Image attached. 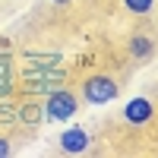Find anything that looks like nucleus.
Returning a JSON list of instances; mask_svg holds the SVG:
<instances>
[{
    "label": "nucleus",
    "mask_w": 158,
    "mask_h": 158,
    "mask_svg": "<svg viewBox=\"0 0 158 158\" xmlns=\"http://www.w3.org/2000/svg\"><path fill=\"white\" fill-rule=\"evenodd\" d=\"M63 79H67V73L60 70V63H51V67H32V70H25L22 73V89H29V92H48L54 89V85H60Z\"/></svg>",
    "instance_id": "f257e3e1"
},
{
    "label": "nucleus",
    "mask_w": 158,
    "mask_h": 158,
    "mask_svg": "<svg viewBox=\"0 0 158 158\" xmlns=\"http://www.w3.org/2000/svg\"><path fill=\"white\" fill-rule=\"evenodd\" d=\"M82 98L89 104H108V101L117 98V82H114L111 76L95 73V76H89L85 82H82Z\"/></svg>",
    "instance_id": "f03ea898"
},
{
    "label": "nucleus",
    "mask_w": 158,
    "mask_h": 158,
    "mask_svg": "<svg viewBox=\"0 0 158 158\" xmlns=\"http://www.w3.org/2000/svg\"><path fill=\"white\" fill-rule=\"evenodd\" d=\"M79 108V101L73 92L67 89H51V95L44 101V114H48V120H70V117L76 114Z\"/></svg>",
    "instance_id": "7ed1b4c3"
},
{
    "label": "nucleus",
    "mask_w": 158,
    "mask_h": 158,
    "mask_svg": "<svg viewBox=\"0 0 158 158\" xmlns=\"http://www.w3.org/2000/svg\"><path fill=\"white\" fill-rule=\"evenodd\" d=\"M60 149H63V152H73V155L85 152V149H89V136H85V130H79V127L63 130V133H60Z\"/></svg>",
    "instance_id": "20e7f679"
},
{
    "label": "nucleus",
    "mask_w": 158,
    "mask_h": 158,
    "mask_svg": "<svg viewBox=\"0 0 158 158\" xmlns=\"http://www.w3.org/2000/svg\"><path fill=\"white\" fill-rule=\"evenodd\" d=\"M123 117L130 123H149L152 117V101L149 98H130L127 108H123Z\"/></svg>",
    "instance_id": "39448f33"
},
{
    "label": "nucleus",
    "mask_w": 158,
    "mask_h": 158,
    "mask_svg": "<svg viewBox=\"0 0 158 158\" xmlns=\"http://www.w3.org/2000/svg\"><path fill=\"white\" fill-rule=\"evenodd\" d=\"M130 54H133L136 60H149L152 54H155V44H152V38L149 35H133V38H130Z\"/></svg>",
    "instance_id": "423d86ee"
},
{
    "label": "nucleus",
    "mask_w": 158,
    "mask_h": 158,
    "mask_svg": "<svg viewBox=\"0 0 158 158\" xmlns=\"http://www.w3.org/2000/svg\"><path fill=\"white\" fill-rule=\"evenodd\" d=\"M16 111H19V120L22 123H32V127L41 123V117H44V108H38V104H19Z\"/></svg>",
    "instance_id": "0eeeda50"
},
{
    "label": "nucleus",
    "mask_w": 158,
    "mask_h": 158,
    "mask_svg": "<svg viewBox=\"0 0 158 158\" xmlns=\"http://www.w3.org/2000/svg\"><path fill=\"white\" fill-rule=\"evenodd\" d=\"M13 89V70H10V57L0 54V95H10Z\"/></svg>",
    "instance_id": "6e6552de"
},
{
    "label": "nucleus",
    "mask_w": 158,
    "mask_h": 158,
    "mask_svg": "<svg viewBox=\"0 0 158 158\" xmlns=\"http://www.w3.org/2000/svg\"><path fill=\"white\" fill-rule=\"evenodd\" d=\"M152 3H155V0H123V6L130 13H136V16H146V13L152 10Z\"/></svg>",
    "instance_id": "1a4fd4ad"
},
{
    "label": "nucleus",
    "mask_w": 158,
    "mask_h": 158,
    "mask_svg": "<svg viewBox=\"0 0 158 158\" xmlns=\"http://www.w3.org/2000/svg\"><path fill=\"white\" fill-rule=\"evenodd\" d=\"M0 155H10V142H6L3 136H0Z\"/></svg>",
    "instance_id": "9d476101"
},
{
    "label": "nucleus",
    "mask_w": 158,
    "mask_h": 158,
    "mask_svg": "<svg viewBox=\"0 0 158 158\" xmlns=\"http://www.w3.org/2000/svg\"><path fill=\"white\" fill-rule=\"evenodd\" d=\"M54 3H70V0H54Z\"/></svg>",
    "instance_id": "9b49d317"
}]
</instances>
